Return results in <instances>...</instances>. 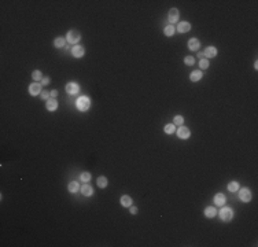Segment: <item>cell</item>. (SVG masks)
I'll use <instances>...</instances> for the list:
<instances>
[{
	"label": "cell",
	"instance_id": "cell-15",
	"mask_svg": "<svg viewBox=\"0 0 258 247\" xmlns=\"http://www.w3.org/2000/svg\"><path fill=\"white\" fill-rule=\"evenodd\" d=\"M205 216L206 217H209V218H213V217H216L217 216V209L216 207H206L205 209Z\"/></svg>",
	"mask_w": 258,
	"mask_h": 247
},
{
	"label": "cell",
	"instance_id": "cell-33",
	"mask_svg": "<svg viewBox=\"0 0 258 247\" xmlns=\"http://www.w3.org/2000/svg\"><path fill=\"white\" fill-rule=\"evenodd\" d=\"M50 93H51V96H52V98H55V96H56V95H58V91H55V89H52V91H51V92H50Z\"/></svg>",
	"mask_w": 258,
	"mask_h": 247
},
{
	"label": "cell",
	"instance_id": "cell-25",
	"mask_svg": "<svg viewBox=\"0 0 258 247\" xmlns=\"http://www.w3.org/2000/svg\"><path fill=\"white\" fill-rule=\"evenodd\" d=\"M32 78H33V80H36V81H39V80H43V76H41V71H39V70H34L33 73H32Z\"/></svg>",
	"mask_w": 258,
	"mask_h": 247
},
{
	"label": "cell",
	"instance_id": "cell-18",
	"mask_svg": "<svg viewBox=\"0 0 258 247\" xmlns=\"http://www.w3.org/2000/svg\"><path fill=\"white\" fill-rule=\"evenodd\" d=\"M190 78H191V81H194V83L199 81L200 78H202V71H200V70L192 71V73H191V76H190Z\"/></svg>",
	"mask_w": 258,
	"mask_h": 247
},
{
	"label": "cell",
	"instance_id": "cell-17",
	"mask_svg": "<svg viewBox=\"0 0 258 247\" xmlns=\"http://www.w3.org/2000/svg\"><path fill=\"white\" fill-rule=\"evenodd\" d=\"M121 205L124 207H129L132 205V198L129 196V195H124V196H121Z\"/></svg>",
	"mask_w": 258,
	"mask_h": 247
},
{
	"label": "cell",
	"instance_id": "cell-32",
	"mask_svg": "<svg viewBox=\"0 0 258 247\" xmlns=\"http://www.w3.org/2000/svg\"><path fill=\"white\" fill-rule=\"evenodd\" d=\"M137 211H139V210H137V207H135V206L131 207V214H137Z\"/></svg>",
	"mask_w": 258,
	"mask_h": 247
},
{
	"label": "cell",
	"instance_id": "cell-28",
	"mask_svg": "<svg viewBox=\"0 0 258 247\" xmlns=\"http://www.w3.org/2000/svg\"><path fill=\"white\" fill-rule=\"evenodd\" d=\"M199 66H200V69H203V70H206V69L209 67V61L207 59H200V62H199Z\"/></svg>",
	"mask_w": 258,
	"mask_h": 247
},
{
	"label": "cell",
	"instance_id": "cell-10",
	"mask_svg": "<svg viewBox=\"0 0 258 247\" xmlns=\"http://www.w3.org/2000/svg\"><path fill=\"white\" fill-rule=\"evenodd\" d=\"M190 29H191L190 22H185V21L180 22V23H179V26H177V30L180 32V33H185V32H190Z\"/></svg>",
	"mask_w": 258,
	"mask_h": 247
},
{
	"label": "cell",
	"instance_id": "cell-5",
	"mask_svg": "<svg viewBox=\"0 0 258 247\" xmlns=\"http://www.w3.org/2000/svg\"><path fill=\"white\" fill-rule=\"evenodd\" d=\"M41 84H39V83H33V84H30L29 85V93L30 95H33V96H36V95H40L41 93Z\"/></svg>",
	"mask_w": 258,
	"mask_h": 247
},
{
	"label": "cell",
	"instance_id": "cell-26",
	"mask_svg": "<svg viewBox=\"0 0 258 247\" xmlns=\"http://www.w3.org/2000/svg\"><path fill=\"white\" fill-rule=\"evenodd\" d=\"M80 179L82 180L84 183H88L91 180V173H88V172H84V173H81V176H80Z\"/></svg>",
	"mask_w": 258,
	"mask_h": 247
},
{
	"label": "cell",
	"instance_id": "cell-34",
	"mask_svg": "<svg viewBox=\"0 0 258 247\" xmlns=\"http://www.w3.org/2000/svg\"><path fill=\"white\" fill-rule=\"evenodd\" d=\"M203 56H205V54H203V52H198V58L203 59Z\"/></svg>",
	"mask_w": 258,
	"mask_h": 247
},
{
	"label": "cell",
	"instance_id": "cell-7",
	"mask_svg": "<svg viewBox=\"0 0 258 247\" xmlns=\"http://www.w3.org/2000/svg\"><path fill=\"white\" fill-rule=\"evenodd\" d=\"M190 135H191V132H190V129H188L187 127H180L177 129V136L180 137V139H188Z\"/></svg>",
	"mask_w": 258,
	"mask_h": 247
},
{
	"label": "cell",
	"instance_id": "cell-4",
	"mask_svg": "<svg viewBox=\"0 0 258 247\" xmlns=\"http://www.w3.org/2000/svg\"><path fill=\"white\" fill-rule=\"evenodd\" d=\"M220 217L222 221H231L233 217V213H232V209L231 207H224V209L220 211Z\"/></svg>",
	"mask_w": 258,
	"mask_h": 247
},
{
	"label": "cell",
	"instance_id": "cell-30",
	"mask_svg": "<svg viewBox=\"0 0 258 247\" xmlns=\"http://www.w3.org/2000/svg\"><path fill=\"white\" fill-rule=\"evenodd\" d=\"M41 98L44 99V100H48V99H50V96H51V93L50 92H47V91H41Z\"/></svg>",
	"mask_w": 258,
	"mask_h": 247
},
{
	"label": "cell",
	"instance_id": "cell-1",
	"mask_svg": "<svg viewBox=\"0 0 258 247\" xmlns=\"http://www.w3.org/2000/svg\"><path fill=\"white\" fill-rule=\"evenodd\" d=\"M91 106V102H89V98L87 96H80L77 100V107L80 108L81 111H87Z\"/></svg>",
	"mask_w": 258,
	"mask_h": 247
},
{
	"label": "cell",
	"instance_id": "cell-20",
	"mask_svg": "<svg viewBox=\"0 0 258 247\" xmlns=\"http://www.w3.org/2000/svg\"><path fill=\"white\" fill-rule=\"evenodd\" d=\"M65 39L63 37H56L55 40H54V45L56 47V48H62V47H65Z\"/></svg>",
	"mask_w": 258,
	"mask_h": 247
},
{
	"label": "cell",
	"instance_id": "cell-22",
	"mask_svg": "<svg viewBox=\"0 0 258 247\" xmlns=\"http://www.w3.org/2000/svg\"><path fill=\"white\" fill-rule=\"evenodd\" d=\"M78 189H80V185H78L77 181H72L70 184H69V192L74 194V192H77Z\"/></svg>",
	"mask_w": 258,
	"mask_h": 247
},
{
	"label": "cell",
	"instance_id": "cell-27",
	"mask_svg": "<svg viewBox=\"0 0 258 247\" xmlns=\"http://www.w3.org/2000/svg\"><path fill=\"white\" fill-rule=\"evenodd\" d=\"M184 63L188 66H192L194 63H195V58H192V56H185L184 58Z\"/></svg>",
	"mask_w": 258,
	"mask_h": 247
},
{
	"label": "cell",
	"instance_id": "cell-6",
	"mask_svg": "<svg viewBox=\"0 0 258 247\" xmlns=\"http://www.w3.org/2000/svg\"><path fill=\"white\" fill-rule=\"evenodd\" d=\"M72 54H73L74 58H81V56L85 54V49H84V47L82 45H74L72 48Z\"/></svg>",
	"mask_w": 258,
	"mask_h": 247
},
{
	"label": "cell",
	"instance_id": "cell-24",
	"mask_svg": "<svg viewBox=\"0 0 258 247\" xmlns=\"http://www.w3.org/2000/svg\"><path fill=\"white\" fill-rule=\"evenodd\" d=\"M228 189H229L231 192H236L238 189H239V183L238 181H231L229 184H228Z\"/></svg>",
	"mask_w": 258,
	"mask_h": 247
},
{
	"label": "cell",
	"instance_id": "cell-8",
	"mask_svg": "<svg viewBox=\"0 0 258 247\" xmlns=\"http://www.w3.org/2000/svg\"><path fill=\"white\" fill-rule=\"evenodd\" d=\"M179 10L177 8H170V11H169V22L170 23H176V22L179 21Z\"/></svg>",
	"mask_w": 258,
	"mask_h": 247
},
{
	"label": "cell",
	"instance_id": "cell-14",
	"mask_svg": "<svg viewBox=\"0 0 258 247\" xmlns=\"http://www.w3.org/2000/svg\"><path fill=\"white\" fill-rule=\"evenodd\" d=\"M199 45H200V43H199L198 39H191V40L188 41V48H190L191 51H198Z\"/></svg>",
	"mask_w": 258,
	"mask_h": 247
},
{
	"label": "cell",
	"instance_id": "cell-23",
	"mask_svg": "<svg viewBox=\"0 0 258 247\" xmlns=\"http://www.w3.org/2000/svg\"><path fill=\"white\" fill-rule=\"evenodd\" d=\"M163 33H165V36L172 37L174 34V26H173V25H168V26L163 29Z\"/></svg>",
	"mask_w": 258,
	"mask_h": 247
},
{
	"label": "cell",
	"instance_id": "cell-2",
	"mask_svg": "<svg viewBox=\"0 0 258 247\" xmlns=\"http://www.w3.org/2000/svg\"><path fill=\"white\" fill-rule=\"evenodd\" d=\"M239 198H240V201H242V202H244V203H249V202L251 201V198H253L251 191H250L249 188H242L239 191Z\"/></svg>",
	"mask_w": 258,
	"mask_h": 247
},
{
	"label": "cell",
	"instance_id": "cell-9",
	"mask_svg": "<svg viewBox=\"0 0 258 247\" xmlns=\"http://www.w3.org/2000/svg\"><path fill=\"white\" fill-rule=\"evenodd\" d=\"M66 91H67L69 95H76L78 92V85L76 83H69L66 85Z\"/></svg>",
	"mask_w": 258,
	"mask_h": 247
},
{
	"label": "cell",
	"instance_id": "cell-31",
	"mask_svg": "<svg viewBox=\"0 0 258 247\" xmlns=\"http://www.w3.org/2000/svg\"><path fill=\"white\" fill-rule=\"evenodd\" d=\"M41 84H43V85H48V84H50V78H48V77H43Z\"/></svg>",
	"mask_w": 258,
	"mask_h": 247
},
{
	"label": "cell",
	"instance_id": "cell-16",
	"mask_svg": "<svg viewBox=\"0 0 258 247\" xmlns=\"http://www.w3.org/2000/svg\"><path fill=\"white\" fill-rule=\"evenodd\" d=\"M214 203L217 206H222L225 203V195L224 194H217L214 195Z\"/></svg>",
	"mask_w": 258,
	"mask_h": 247
},
{
	"label": "cell",
	"instance_id": "cell-3",
	"mask_svg": "<svg viewBox=\"0 0 258 247\" xmlns=\"http://www.w3.org/2000/svg\"><path fill=\"white\" fill-rule=\"evenodd\" d=\"M80 39H81V34H80V32L78 30H70L67 33V37H66V40H67L69 43H72V44L78 43Z\"/></svg>",
	"mask_w": 258,
	"mask_h": 247
},
{
	"label": "cell",
	"instance_id": "cell-21",
	"mask_svg": "<svg viewBox=\"0 0 258 247\" xmlns=\"http://www.w3.org/2000/svg\"><path fill=\"white\" fill-rule=\"evenodd\" d=\"M163 130H165V133H168V135H173V133L176 132V127H174V124H168V125H165Z\"/></svg>",
	"mask_w": 258,
	"mask_h": 247
},
{
	"label": "cell",
	"instance_id": "cell-29",
	"mask_svg": "<svg viewBox=\"0 0 258 247\" xmlns=\"http://www.w3.org/2000/svg\"><path fill=\"white\" fill-rule=\"evenodd\" d=\"M183 122H184V118L181 117V115H176V117H174V121H173L174 125H181Z\"/></svg>",
	"mask_w": 258,
	"mask_h": 247
},
{
	"label": "cell",
	"instance_id": "cell-11",
	"mask_svg": "<svg viewBox=\"0 0 258 247\" xmlns=\"http://www.w3.org/2000/svg\"><path fill=\"white\" fill-rule=\"evenodd\" d=\"M56 108H58V102L55 100V98H50L47 100V110L55 111Z\"/></svg>",
	"mask_w": 258,
	"mask_h": 247
},
{
	"label": "cell",
	"instance_id": "cell-13",
	"mask_svg": "<svg viewBox=\"0 0 258 247\" xmlns=\"http://www.w3.org/2000/svg\"><path fill=\"white\" fill-rule=\"evenodd\" d=\"M81 194L84 195V196H91V195L93 194L92 187H91L89 184H84L82 187H81Z\"/></svg>",
	"mask_w": 258,
	"mask_h": 247
},
{
	"label": "cell",
	"instance_id": "cell-12",
	"mask_svg": "<svg viewBox=\"0 0 258 247\" xmlns=\"http://www.w3.org/2000/svg\"><path fill=\"white\" fill-rule=\"evenodd\" d=\"M205 56L206 58H214L216 55H217V48H216V47H207V48L205 49Z\"/></svg>",
	"mask_w": 258,
	"mask_h": 247
},
{
	"label": "cell",
	"instance_id": "cell-19",
	"mask_svg": "<svg viewBox=\"0 0 258 247\" xmlns=\"http://www.w3.org/2000/svg\"><path fill=\"white\" fill-rule=\"evenodd\" d=\"M107 184H109V180H107L104 176H100L99 179H98V187H100V188H106Z\"/></svg>",
	"mask_w": 258,
	"mask_h": 247
}]
</instances>
